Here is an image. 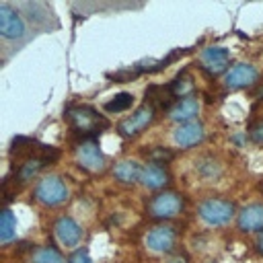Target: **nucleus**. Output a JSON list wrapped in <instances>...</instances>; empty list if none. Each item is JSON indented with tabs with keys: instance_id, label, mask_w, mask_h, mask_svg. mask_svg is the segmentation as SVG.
<instances>
[{
	"instance_id": "1",
	"label": "nucleus",
	"mask_w": 263,
	"mask_h": 263,
	"mask_svg": "<svg viewBox=\"0 0 263 263\" xmlns=\"http://www.w3.org/2000/svg\"><path fill=\"white\" fill-rule=\"evenodd\" d=\"M66 121L70 123V129L84 140H95L97 134L109 127V121L92 107L88 105H76L66 111Z\"/></svg>"
},
{
	"instance_id": "2",
	"label": "nucleus",
	"mask_w": 263,
	"mask_h": 263,
	"mask_svg": "<svg viewBox=\"0 0 263 263\" xmlns=\"http://www.w3.org/2000/svg\"><path fill=\"white\" fill-rule=\"evenodd\" d=\"M68 197H70V189L58 175H47L35 185V199L43 205L55 208L64 203Z\"/></svg>"
},
{
	"instance_id": "3",
	"label": "nucleus",
	"mask_w": 263,
	"mask_h": 263,
	"mask_svg": "<svg viewBox=\"0 0 263 263\" xmlns=\"http://www.w3.org/2000/svg\"><path fill=\"white\" fill-rule=\"evenodd\" d=\"M197 212L208 226H226L234 218V203L228 199L212 197V199H205Z\"/></svg>"
},
{
	"instance_id": "4",
	"label": "nucleus",
	"mask_w": 263,
	"mask_h": 263,
	"mask_svg": "<svg viewBox=\"0 0 263 263\" xmlns=\"http://www.w3.org/2000/svg\"><path fill=\"white\" fill-rule=\"evenodd\" d=\"M183 210V197L173 191L154 195L148 201V214L152 218H175Z\"/></svg>"
},
{
	"instance_id": "5",
	"label": "nucleus",
	"mask_w": 263,
	"mask_h": 263,
	"mask_svg": "<svg viewBox=\"0 0 263 263\" xmlns=\"http://www.w3.org/2000/svg\"><path fill=\"white\" fill-rule=\"evenodd\" d=\"M0 35L6 41H14V39H21L25 35V21H23V16L18 14L16 8H12L6 2L0 4Z\"/></svg>"
},
{
	"instance_id": "6",
	"label": "nucleus",
	"mask_w": 263,
	"mask_h": 263,
	"mask_svg": "<svg viewBox=\"0 0 263 263\" xmlns=\"http://www.w3.org/2000/svg\"><path fill=\"white\" fill-rule=\"evenodd\" d=\"M154 113H156V109L152 107V105H142L140 109H136L127 119H123L121 123H119V134L123 136V138H134V136H138L142 129H146L152 121H154Z\"/></svg>"
},
{
	"instance_id": "7",
	"label": "nucleus",
	"mask_w": 263,
	"mask_h": 263,
	"mask_svg": "<svg viewBox=\"0 0 263 263\" xmlns=\"http://www.w3.org/2000/svg\"><path fill=\"white\" fill-rule=\"evenodd\" d=\"M76 160L82 168L90 171V173H101L105 171V154L101 152L99 144L95 140H84L78 144L76 148Z\"/></svg>"
},
{
	"instance_id": "8",
	"label": "nucleus",
	"mask_w": 263,
	"mask_h": 263,
	"mask_svg": "<svg viewBox=\"0 0 263 263\" xmlns=\"http://www.w3.org/2000/svg\"><path fill=\"white\" fill-rule=\"evenodd\" d=\"M199 64L201 68L212 74V76H218L222 72H228V64H230V51L226 47H205L201 53H199Z\"/></svg>"
},
{
	"instance_id": "9",
	"label": "nucleus",
	"mask_w": 263,
	"mask_h": 263,
	"mask_svg": "<svg viewBox=\"0 0 263 263\" xmlns=\"http://www.w3.org/2000/svg\"><path fill=\"white\" fill-rule=\"evenodd\" d=\"M53 232H55L58 242H60L62 247H66V249H74V247H78L80 240H82V228H80V224H78L74 218H70V216H62V218L55 222Z\"/></svg>"
},
{
	"instance_id": "10",
	"label": "nucleus",
	"mask_w": 263,
	"mask_h": 263,
	"mask_svg": "<svg viewBox=\"0 0 263 263\" xmlns=\"http://www.w3.org/2000/svg\"><path fill=\"white\" fill-rule=\"evenodd\" d=\"M205 138V129H203V123L193 119V121H185V123H179V127L175 129L173 134V140L177 146L181 148H191V146H197L201 140Z\"/></svg>"
},
{
	"instance_id": "11",
	"label": "nucleus",
	"mask_w": 263,
	"mask_h": 263,
	"mask_svg": "<svg viewBox=\"0 0 263 263\" xmlns=\"http://www.w3.org/2000/svg\"><path fill=\"white\" fill-rule=\"evenodd\" d=\"M257 76H259V72L255 66L236 64L224 74V84H226V88H245V86H251L257 80Z\"/></svg>"
},
{
	"instance_id": "12",
	"label": "nucleus",
	"mask_w": 263,
	"mask_h": 263,
	"mask_svg": "<svg viewBox=\"0 0 263 263\" xmlns=\"http://www.w3.org/2000/svg\"><path fill=\"white\" fill-rule=\"evenodd\" d=\"M177 234L171 226H156L146 236V247L154 253H168L175 247Z\"/></svg>"
},
{
	"instance_id": "13",
	"label": "nucleus",
	"mask_w": 263,
	"mask_h": 263,
	"mask_svg": "<svg viewBox=\"0 0 263 263\" xmlns=\"http://www.w3.org/2000/svg\"><path fill=\"white\" fill-rule=\"evenodd\" d=\"M199 113V99L197 97H185V99H179L171 109H168V117L173 121H179V123H185V121H193L195 115Z\"/></svg>"
},
{
	"instance_id": "14",
	"label": "nucleus",
	"mask_w": 263,
	"mask_h": 263,
	"mask_svg": "<svg viewBox=\"0 0 263 263\" xmlns=\"http://www.w3.org/2000/svg\"><path fill=\"white\" fill-rule=\"evenodd\" d=\"M171 175L168 171L162 166V164H156V162H148L146 166H142V185L148 187V189H162L166 183H168Z\"/></svg>"
},
{
	"instance_id": "15",
	"label": "nucleus",
	"mask_w": 263,
	"mask_h": 263,
	"mask_svg": "<svg viewBox=\"0 0 263 263\" xmlns=\"http://www.w3.org/2000/svg\"><path fill=\"white\" fill-rule=\"evenodd\" d=\"M238 228L245 232L261 230L263 228V205L261 203H251L240 210L238 214Z\"/></svg>"
},
{
	"instance_id": "16",
	"label": "nucleus",
	"mask_w": 263,
	"mask_h": 263,
	"mask_svg": "<svg viewBox=\"0 0 263 263\" xmlns=\"http://www.w3.org/2000/svg\"><path fill=\"white\" fill-rule=\"evenodd\" d=\"M113 175H115L117 181H121V183H125V185H132V183L140 181V177H142V166H140L138 162H134V160H121V162L115 164Z\"/></svg>"
},
{
	"instance_id": "17",
	"label": "nucleus",
	"mask_w": 263,
	"mask_h": 263,
	"mask_svg": "<svg viewBox=\"0 0 263 263\" xmlns=\"http://www.w3.org/2000/svg\"><path fill=\"white\" fill-rule=\"evenodd\" d=\"M146 99H148L146 103L152 105L154 109H164L173 103L175 95L171 92V86H150L146 90Z\"/></svg>"
},
{
	"instance_id": "18",
	"label": "nucleus",
	"mask_w": 263,
	"mask_h": 263,
	"mask_svg": "<svg viewBox=\"0 0 263 263\" xmlns=\"http://www.w3.org/2000/svg\"><path fill=\"white\" fill-rule=\"evenodd\" d=\"M45 164H49L45 158H29V160H23V162L16 166V179H18V183L31 181Z\"/></svg>"
},
{
	"instance_id": "19",
	"label": "nucleus",
	"mask_w": 263,
	"mask_h": 263,
	"mask_svg": "<svg viewBox=\"0 0 263 263\" xmlns=\"http://www.w3.org/2000/svg\"><path fill=\"white\" fill-rule=\"evenodd\" d=\"M168 86H171V92L175 95V99H185V97H191V92H193V78L187 72H183Z\"/></svg>"
},
{
	"instance_id": "20",
	"label": "nucleus",
	"mask_w": 263,
	"mask_h": 263,
	"mask_svg": "<svg viewBox=\"0 0 263 263\" xmlns=\"http://www.w3.org/2000/svg\"><path fill=\"white\" fill-rule=\"evenodd\" d=\"M14 234H16V218L12 216L10 210H4L2 220H0V240L8 242V240L14 238Z\"/></svg>"
},
{
	"instance_id": "21",
	"label": "nucleus",
	"mask_w": 263,
	"mask_h": 263,
	"mask_svg": "<svg viewBox=\"0 0 263 263\" xmlns=\"http://www.w3.org/2000/svg\"><path fill=\"white\" fill-rule=\"evenodd\" d=\"M134 103V95L132 92H119L115 95L111 101L105 103V111L109 113H121V111H127Z\"/></svg>"
},
{
	"instance_id": "22",
	"label": "nucleus",
	"mask_w": 263,
	"mask_h": 263,
	"mask_svg": "<svg viewBox=\"0 0 263 263\" xmlns=\"http://www.w3.org/2000/svg\"><path fill=\"white\" fill-rule=\"evenodd\" d=\"M31 261H33V263H66V259H64L55 249H51V247L35 249Z\"/></svg>"
},
{
	"instance_id": "23",
	"label": "nucleus",
	"mask_w": 263,
	"mask_h": 263,
	"mask_svg": "<svg viewBox=\"0 0 263 263\" xmlns=\"http://www.w3.org/2000/svg\"><path fill=\"white\" fill-rule=\"evenodd\" d=\"M195 171L201 175V177H205V179H214V177H218L220 175V164L214 160V158H199L197 162H195Z\"/></svg>"
},
{
	"instance_id": "24",
	"label": "nucleus",
	"mask_w": 263,
	"mask_h": 263,
	"mask_svg": "<svg viewBox=\"0 0 263 263\" xmlns=\"http://www.w3.org/2000/svg\"><path fill=\"white\" fill-rule=\"evenodd\" d=\"M171 158H173V152L171 150H164V148H154L150 152V162H156V164H164Z\"/></svg>"
},
{
	"instance_id": "25",
	"label": "nucleus",
	"mask_w": 263,
	"mask_h": 263,
	"mask_svg": "<svg viewBox=\"0 0 263 263\" xmlns=\"http://www.w3.org/2000/svg\"><path fill=\"white\" fill-rule=\"evenodd\" d=\"M249 136H251V140H253L255 144H263V119L251 125V129H249Z\"/></svg>"
},
{
	"instance_id": "26",
	"label": "nucleus",
	"mask_w": 263,
	"mask_h": 263,
	"mask_svg": "<svg viewBox=\"0 0 263 263\" xmlns=\"http://www.w3.org/2000/svg\"><path fill=\"white\" fill-rule=\"evenodd\" d=\"M70 263H92V259H90V255H88L86 249H78V251L70 257Z\"/></svg>"
},
{
	"instance_id": "27",
	"label": "nucleus",
	"mask_w": 263,
	"mask_h": 263,
	"mask_svg": "<svg viewBox=\"0 0 263 263\" xmlns=\"http://www.w3.org/2000/svg\"><path fill=\"white\" fill-rule=\"evenodd\" d=\"M168 263H187V261H185V259H183L181 255H177V257H173V259H171Z\"/></svg>"
},
{
	"instance_id": "28",
	"label": "nucleus",
	"mask_w": 263,
	"mask_h": 263,
	"mask_svg": "<svg viewBox=\"0 0 263 263\" xmlns=\"http://www.w3.org/2000/svg\"><path fill=\"white\" fill-rule=\"evenodd\" d=\"M257 247H259V251L263 253V232L259 234V238H257Z\"/></svg>"
}]
</instances>
